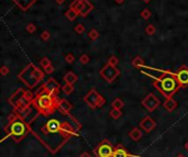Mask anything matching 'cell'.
Masks as SVG:
<instances>
[{"instance_id": "cell-39", "label": "cell", "mask_w": 188, "mask_h": 157, "mask_svg": "<svg viewBox=\"0 0 188 157\" xmlns=\"http://www.w3.org/2000/svg\"><path fill=\"white\" fill-rule=\"evenodd\" d=\"M80 157H90V155L88 154V153H83V154L80 155Z\"/></svg>"}, {"instance_id": "cell-10", "label": "cell", "mask_w": 188, "mask_h": 157, "mask_svg": "<svg viewBox=\"0 0 188 157\" xmlns=\"http://www.w3.org/2000/svg\"><path fill=\"white\" fill-rule=\"evenodd\" d=\"M61 128H62V125L58 120L52 119V120H50L49 122L46 123V130L50 133H56V132H58Z\"/></svg>"}, {"instance_id": "cell-9", "label": "cell", "mask_w": 188, "mask_h": 157, "mask_svg": "<svg viewBox=\"0 0 188 157\" xmlns=\"http://www.w3.org/2000/svg\"><path fill=\"white\" fill-rule=\"evenodd\" d=\"M100 99V96H99L95 90H91L89 94H87L85 97V101H86L88 104H89L91 108H95V107H98V101Z\"/></svg>"}, {"instance_id": "cell-28", "label": "cell", "mask_w": 188, "mask_h": 157, "mask_svg": "<svg viewBox=\"0 0 188 157\" xmlns=\"http://www.w3.org/2000/svg\"><path fill=\"white\" fill-rule=\"evenodd\" d=\"M89 37L91 40H96V39L98 37V32L96 31V30H93V31L89 33Z\"/></svg>"}, {"instance_id": "cell-30", "label": "cell", "mask_w": 188, "mask_h": 157, "mask_svg": "<svg viewBox=\"0 0 188 157\" xmlns=\"http://www.w3.org/2000/svg\"><path fill=\"white\" fill-rule=\"evenodd\" d=\"M44 70H45L46 74H52L53 71H54V67H53L52 65H49V66H46V67H44Z\"/></svg>"}, {"instance_id": "cell-8", "label": "cell", "mask_w": 188, "mask_h": 157, "mask_svg": "<svg viewBox=\"0 0 188 157\" xmlns=\"http://www.w3.org/2000/svg\"><path fill=\"white\" fill-rule=\"evenodd\" d=\"M75 9L81 14V15H84L85 17V15H87V14L90 12V10L93 9V6H91L88 1H86V0H80L78 2V5L75 7Z\"/></svg>"}, {"instance_id": "cell-19", "label": "cell", "mask_w": 188, "mask_h": 157, "mask_svg": "<svg viewBox=\"0 0 188 157\" xmlns=\"http://www.w3.org/2000/svg\"><path fill=\"white\" fill-rule=\"evenodd\" d=\"M79 12L76 10L75 8H70L68 11L66 12V17L68 18V20L73 21V20H75L76 17H77V14H78Z\"/></svg>"}, {"instance_id": "cell-31", "label": "cell", "mask_w": 188, "mask_h": 157, "mask_svg": "<svg viewBox=\"0 0 188 157\" xmlns=\"http://www.w3.org/2000/svg\"><path fill=\"white\" fill-rule=\"evenodd\" d=\"M109 64L110 65H113V66H116L117 64H118V58L117 57H110V60H109Z\"/></svg>"}, {"instance_id": "cell-25", "label": "cell", "mask_w": 188, "mask_h": 157, "mask_svg": "<svg viewBox=\"0 0 188 157\" xmlns=\"http://www.w3.org/2000/svg\"><path fill=\"white\" fill-rule=\"evenodd\" d=\"M62 131L64 132H70L72 131V126H70V124H68L67 122H65L64 124H62Z\"/></svg>"}, {"instance_id": "cell-40", "label": "cell", "mask_w": 188, "mask_h": 157, "mask_svg": "<svg viewBox=\"0 0 188 157\" xmlns=\"http://www.w3.org/2000/svg\"><path fill=\"white\" fill-rule=\"evenodd\" d=\"M56 1H57L58 5H61V3H63L64 1H65V0H56Z\"/></svg>"}, {"instance_id": "cell-32", "label": "cell", "mask_w": 188, "mask_h": 157, "mask_svg": "<svg viewBox=\"0 0 188 157\" xmlns=\"http://www.w3.org/2000/svg\"><path fill=\"white\" fill-rule=\"evenodd\" d=\"M41 65L43 66V67H46V66L51 65V63H50V60L47 58H43V60H41Z\"/></svg>"}, {"instance_id": "cell-27", "label": "cell", "mask_w": 188, "mask_h": 157, "mask_svg": "<svg viewBox=\"0 0 188 157\" xmlns=\"http://www.w3.org/2000/svg\"><path fill=\"white\" fill-rule=\"evenodd\" d=\"M145 31H146V33H148V34L152 35L154 32H155V29H154L153 26H146V30H145Z\"/></svg>"}, {"instance_id": "cell-24", "label": "cell", "mask_w": 188, "mask_h": 157, "mask_svg": "<svg viewBox=\"0 0 188 157\" xmlns=\"http://www.w3.org/2000/svg\"><path fill=\"white\" fill-rule=\"evenodd\" d=\"M132 64H133L135 67H141V66L143 65V60H142V58H140V57H136L135 60L132 62Z\"/></svg>"}, {"instance_id": "cell-15", "label": "cell", "mask_w": 188, "mask_h": 157, "mask_svg": "<svg viewBox=\"0 0 188 157\" xmlns=\"http://www.w3.org/2000/svg\"><path fill=\"white\" fill-rule=\"evenodd\" d=\"M164 107L166 110H168V111H173L174 109L177 107V102L175 100L172 99V98H168V99L164 102Z\"/></svg>"}, {"instance_id": "cell-1", "label": "cell", "mask_w": 188, "mask_h": 157, "mask_svg": "<svg viewBox=\"0 0 188 157\" xmlns=\"http://www.w3.org/2000/svg\"><path fill=\"white\" fill-rule=\"evenodd\" d=\"M30 69H31V67H30V65H29L28 66V68L24 69L23 73L20 75V77L23 79V81L29 86L30 88H32L35 84L38 83L39 80H41L43 74L40 71V69L34 67L33 65H32V70H30Z\"/></svg>"}, {"instance_id": "cell-26", "label": "cell", "mask_w": 188, "mask_h": 157, "mask_svg": "<svg viewBox=\"0 0 188 157\" xmlns=\"http://www.w3.org/2000/svg\"><path fill=\"white\" fill-rule=\"evenodd\" d=\"M141 15L143 17V19H149V18H150V15H151V12L149 11L148 9H144V10L142 11Z\"/></svg>"}, {"instance_id": "cell-14", "label": "cell", "mask_w": 188, "mask_h": 157, "mask_svg": "<svg viewBox=\"0 0 188 157\" xmlns=\"http://www.w3.org/2000/svg\"><path fill=\"white\" fill-rule=\"evenodd\" d=\"M45 90H47L49 92H51L52 94L53 91H55V90H57V88H58V84L55 81L54 79H49L46 81V84H45Z\"/></svg>"}, {"instance_id": "cell-2", "label": "cell", "mask_w": 188, "mask_h": 157, "mask_svg": "<svg viewBox=\"0 0 188 157\" xmlns=\"http://www.w3.org/2000/svg\"><path fill=\"white\" fill-rule=\"evenodd\" d=\"M159 89L162 90L163 94L166 96H171L175 90L177 89V83L172 76L164 77L163 79L159 80Z\"/></svg>"}, {"instance_id": "cell-41", "label": "cell", "mask_w": 188, "mask_h": 157, "mask_svg": "<svg viewBox=\"0 0 188 157\" xmlns=\"http://www.w3.org/2000/svg\"><path fill=\"white\" fill-rule=\"evenodd\" d=\"M117 2L118 3H121V2H123V1H125V0H116Z\"/></svg>"}, {"instance_id": "cell-12", "label": "cell", "mask_w": 188, "mask_h": 157, "mask_svg": "<svg viewBox=\"0 0 188 157\" xmlns=\"http://www.w3.org/2000/svg\"><path fill=\"white\" fill-rule=\"evenodd\" d=\"M177 80L183 85H187L188 84V69L183 68L180 70H178V73L176 74Z\"/></svg>"}, {"instance_id": "cell-44", "label": "cell", "mask_w": 188, "mask_h": 157, "mask_svg": "<svg viewBox=\"0 0 188 157\" xmlns=\"http://www.w3.org/2000/svg\"><path fill=\"white\" fill-rule=\"evenodd\" d=\"M150 1H151V0H144V2H146V3L150 2Z\"/></svg>"}, {"instance_id": "cell-18", "label": "cell", "mask_w": 188, "mask_h": 157, "mask_svg": "<svg viewBox=\"0 0 188 157\" xmlns=\"http://www.w3.org/2000/svg\"><path fill=\"white\" fill-rule=\"evenodd\" d=\"M64 79H65V81H66L67 84L73 85L74 83H76V80H77V76H76L74 73H67V74L65 75Z\"/></svg>"}, {"instance_id": "cell-33", "label": "cell", "mask_w": 188, "mask_h": 157, "mask_svg": "<svg viewBox=\"0 0 188 157\" xmlns=\"http://www.w3.org/2000/svg\"><path fill=\"white\" fill-rule=\"evenodd\" d=\"M88 60H89V57L87 56V55H83V56L80 57V62H81L83 64L88 63Z\"/></svg>"}, {"instance_id": "cell-11", "label": "cell", "mask_w": 188, "mask_h": 157, "mask_svg": "<svg viewBox=\"0 0 188 157\" xmlns=\"http://www.w3.org/2000/svg\"><path fill=\"white\" fill-rule=\"evenodd\" d=\"M140 124H141V128H143L145 132H151L154 128H155V122H154L150 117L144 118L143 121H142Z\"/></svg>"}, {"instance_id": "cell-34", "label": "cell", "mask_w": 188, "mask_h": 157, "mask_svg": "<svg viewBox=\"0 0 188 157\" xmlns=\"http://www.w3.org/2000/svg\"><path fill=\"white\" fill-rule=\"evenodd\" d=\"M26 30H28V31L31 32V33H32V32H34V31H35V26H33V24H29V26H26Z\"/></svg>"}, {"instance_id": "cell-16", "label": "cell", "mask_w": 188, "mask_h": 157, "mask_svg": "<svg viewBox=\"0 0 188 157\" xmlns=\"http://www.w3.org/2000/svg\"><path fill=\"white\" fill-rule=\"evenodd\" d=\"M58 108H60V110H61V111L67 113V112H68L70 109H72V106H70V103L67 102L66 100H62V101H60V103H58Z\"/></svg>"}, {"instance_id": "cell-23", "label": "cell", "mask_w": 188, "mask_h": 157, "mask_svg": "<svg viewBox=\"0 0 188 157\" xmlns=\"http://www.w3.org/2000/svg\"><path fill=\"white\" fill-rule=\"evenodd\" d=\"M63 91L65 92V94H70V92H73V86L70 85V84H66V85L63 87Z\"/></svg>"}, {"instance_id": "cell-13", "label": "cell", "mask_w": 188, "mask_h": 157, "mask_svg": "<svg viewBox=\"0 0 188 157\" xmlns=\"http://www.w3.org/2000/svg\"><path fill=\"white\" fill-rule=\"evenodd\" d=\"M18 7H20L22 10H28L36 0H13Z\"/></svg>"}, {"instance_id": "cell-22", "label": "cell", "mask_w": 188, "mask_h": 157, "mask_svg": "<svg viewBox=\"0 0 188 157\" xmlns=\"http://www.w3.org/2000/svg\"><path fill=\"white\" fill-rule=\"evenodd\" d=\"M112 107L115 109H121L123 107V102L120 99H116L115 101H112Z\"/></svg>"}, {"instance_id": "cell-36", "label": "cell", "mask_w": 188, "mask_h": 157, "mask_svg": "<svg viewBox=\"0 0 188 157\" xmlns=\"http://www.w3.org/2000/svg\"><path fill=\"white\" fill-rule=\"evenodd\" d=\"M8 73H9V69L7 68L6 66H3L2 68H1V74H2V75H7Z\"/></svg>"}, {"instance_id": "cell-29", "label": "cell", "mask_w": 188, "mask_h": 157, "mask_svg": "<svg viewBox=\"0 0 188 157\" xmlns=\"http://www.w3.org/2000/svg\"><path fill=\"white\" fill-rule=\"evenodd\" d=\"M84 30H85V28H84V26H83V24H77V26H76V28H75V31L77 32V33H83V32H84Z\"/></svg>"}, {"instance_id": "cell-43", "label": "cell", "mask_w": 188, "mask_h": 157, "mask_svg": "<svg viewBox=\"0 0 188 157\" xmlns=\"http://www.w3.org/2000/svg\"><path fill=\"white\" fill-rule=\"evenodd\" d=\"M177 157H185V156H184V155H182V154H179Z\"/></svg>"}, {"instance_id": "cell-5", "label": "cell", "mask_w": 188, "mask_h": 157, "mask_svg": "<svg viewBox=\"0 0 188 157\" xmlns=\"http://www.w3.org/2000/svg\"><path fill=\"white\" fill-rule=\"evenodd\" d=\"M10 132L12 135H15V137H21L22 135L26 133V125L24 123H22L21 121H15L12 122L11 126H10Z\"/></svg>"}, {"instance_id": "cell-37", "label": "cell", "mask_w": 188, "mask_h": 157, "mask_svg": "<svg viewBox=\"0 0 188 157\" xmlns=\"http://www.w3.org/2000/svg\"><path fill=\"white\" fill-rule=\"evenodd\" d=\"M49 37H50L49 32H43V33H42V39H43V40H47Z\"/></svg>"}, {"instance_id": "cell-42", "label": "cell", "mask_w": 188, "mask_h": 157, "mask_svg": "<svg viewBox=\"0 0 188 157\" xmlns=\"http://www.w3.org/2000/svg\"><path fill=\"white\" fill-rule=\"evenodd\" d=\"M185 148H186V149H187V151H188V142H187V143H186V144H185Z\"/></svg>"}, {"instance_id": "cell-20", "label": "cell", "mask_w": 188, "mask_h": 157, "mask_svg": "<svg viewBox=\"0 0 188 157\" xmlns=\"http://www.w3.org/2000/svg\"><path fill=\"white\" fill-rule=\"evenodd\" d=\"M111 157H129V154H128L125 148H118L113 152Z\"/></svg>"}, {"instance_id": "cell-4", "label": "cell", "mask_w": 188, "mask_h": 157, "mask_svg": "<svg viewBox=\"0 0 188 157\" xmlns=\"http://www.w3.org/2000/svg\"><path fill=\"white\" fill-rule=\"evenodd\" d=\"M95 154L98 155L99 157H111L113 154L112 146L110 145V143L104 142L101 143L97 149H95Z\"/></svg>"}, {"instance_id": "cell-38", "label": "cell", "mask_w": 188, "mask_h": 157, "mask_svg": "<svg viewBox=\"0 0 188 157\" xmlns=\"http://www.w3.org/2000/svg\"><path fill=\"white\" fill-rule=\"evenodd\" d=\"M104 102V100L102 99V97L100 96V99H99V101H98V107H101L102 106V103Z\"/></svg>"}, {"instance_id": "cell-21", "label": "cell", "mask_w": 188, "mask_h": 157, "mask_svg": "<svg viewBox=\"0 0 188 157\" xmlns=\"http://www.w3.org/2000/svg\"><path fill=\"white\" fill-rule=\"evenodd\" d=\"M110 117L113 118V119H119V118L121 117V111H120V109H115L113 108L111 111H110Z\"/></svg>"}, {"instance_id": "cell-3", "label": "cell", "mask_w": 188, "mask_h": 157, "mask_svg": "<svg viewBox=\"0 0 188 157\" xmlns=\"http://www.w3.org/2000/svg\"><path fill=\"white\" fill-rule=\"evenodd\" d=\"M100 74H101V76L104 78V79L107 80V81L111 83V81H113V80L116 79V77L119 75V70L113 65L108 64L106 67L102 68V70H101Z\"/></svg>"}, {"instance_id": "cell-6", "label": "cell", "mask_w": 188, "mask_h": 157, "mask_svg": "<svg viewBox=\"0 0 188 157\" xmlns=\"http://www.w3.org/2000/svg\"><path fill=\"white\" fill-rule=\"evenodd\" d=\"M142 103H143V106L148 109L149 111H153V110H155V109L159 107V100L157 99L153 94H150L149 96H146V98H145L143 101H142Z\"/></svg>"}, {"instance_id": "cell-7", "label": "cell", "mask_w": 188, "mask_h": 157, "mask_svg": "<svg viewBox=\"0 0 188 157\" xmlns=\"http://www.w3.org/2000/svg\"><path fill=\"white\" fill-rule=\"evenodd\" d=\"M36 103H38L39 108L43 109V110H47L49 108H51L53 104V99L50 94H41L40 97L36 100Z\"/></svg>"}, {"instance_id": "cell-17", "label": "cell", "mask_w": 188, "mask_h": 157, "mask_svg": "<svg viewBox=\"0 0 188 157\" xmlns=\"http://www.w3.org/2000/svg\"><path fill=\"white\" fill-rule=\"evenodd\" d=\"M129 136L132 138L133 141H135V142H138V141L140 140L142 137V132L140 131L139 128H133L132 131L130 132V134H129Z\"/></svg>"}, {"instance_id": "cell-35", "label": "cell", "mask_w": 188, "mask_h": 157, "mask_svg": "<svg viewBox=\"0 0 188 157\" xmlns=\"http://www.w3.org/2000/svg\"><path fill=\"white\" fill-rule=\"evenodd\" d=\"M66 60L68 62V63H72V62H74V56L73 55H67L66 56Z\"/></svg>"}]
</instances>
